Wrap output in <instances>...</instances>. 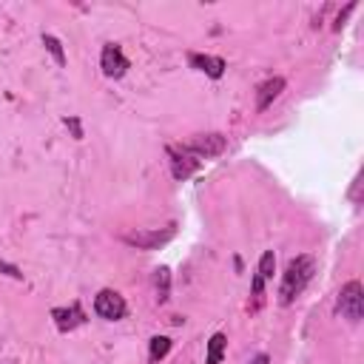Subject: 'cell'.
Wrapping results in <instances>:
<instances>
[{"label":"cell","mask_w":364,"mask_h":364,"mask_svg":"<svg viewBox=\"0 0 364 364\" xmlns=\"http://www.w3.org/2000/svg\"><path fill=\"white\" fill-rule=\"evenodd\" d=\"M94 313L100 319H106V322H120V319H125L128 305H125V299L117 294V290L106 287L94 296Z\"/></svg>","instance_id":"obj_5"},{"label":"cell","mask_w":364,"mask_h":364,"mask_svg":"<svg viewBox=\"0 0 364 364\" xmlns=\"http://www.w3.org/2000/svg\"><path fill=\"white\" fill-rule=\"evenodd\" d=\"M225 145H228V139L222 137V134H199V137H194L191 142H188V149L199 157V160H208V157H220L222 151H225Z\"/></svg>","instance_id":"obj_7"},{"label":"cell","mask_w":364,"mask_h":364,"mask_svg":"<svg viewBox=\"0 0 364 364\" xmlns=\"http://www.w3.org/2000/svg\"><path fill=\"white\" fill-rule=\"evenodd\" d=\"M273 270H276V256H273V251H265L262 259H259V270H256V273H259L262 279H270Z\"/></svg>","instance_id":"obj_15"},{"label":"cell","mask_w":364,"mask_h":364,"mask_svg":"<svg viewBox=\"0 0 364 364\" xmlns=\"http://www.w3.org/2000/svg\"><path fill=\"white\" fill-rule=\"evenodd\" d=\"M63 123H65V128L71 131V137H75V139H83V125H80V117H65Z\"/></svg>","instance_id":"obj_16"},{"label":"cell","mask_w":364,"mask_h":364,"mask_svg":"<svg viewBox=\"0 0 364 364\" xmlns=\"http://www.w3.org/2000/svg\"><path fill=\"white\" fill-rule=\"evenodd\" d=\"M165 151H168V160H171V174L177 180L194 177L199 171V165H202V160L188 149V145H168Z\"/></svg>","instance_id":"obj_4"},{"label":"cell","mask_w":364,"mask_h":364,"mask_svg":"<svg viewBox=\"0 0 364 364\" xmlns=\"http://www.w3.org/2000/svg\"><path fill=\"white\" fill-rule=\"evenodd\" d=\"M174 234H177L174 225H168V228H151V231H131V234L123 237V242L131 245V248H137V251H160L163 245H168L174 239Z\"/></svg>","instance_id":"obj_2"},{"label":"cell","mask_w":364,"mask_h":364,"mask_svg":"<svg viewBox=\"0 0 364 364\" xmlns=\"http://www.w3.org/2000/svg\"><path fill=\"white\" fill-rule=\"evenodd\" d=\"M339 310H341V316L350 319V322H358V319L364 316V287H361L358 279H353V282H347V284L341 287V294H339Z\"/></svg>","instance_id":"obj_3"},{"label":"cell","mask_w":364,"mask_h":364,"mask_svg":"<svg viewBox=\"0 0 364 364\" xmlns=\"http://www.w3.org/2000/svg\"><path fill=\"white\" fill-rule=\"evenodd\" d=\"M353 9H356V4H350V6L344 9V12H339V18H336V26H333L336 32H341V26H344V20H347V15H350Z\"/></svg>","instance_id":"obj_18"},{"label":"cell","mask_w":364,"mask_h":364,"mask_svg":"<svg viewBox=\"0 0 364 364\" xmlns=\"http://www.w3.org/2000/svg\"><path fill=\"white\" fill-rule=\"evenodd\" d=\"M51 319H54V325H57L60 333H68V330H75V327H80L86 322V313H83L80 302H71L68 308H54L51 310Z\"/></svg>","instance_id":"obj_8"},{"label":"cell","mask_w":364,"mask_h":364,"mask_svg":"<svg viewBox=\"0 0 364 364\" xmlns=\"http://www.w3.org/2000/svg\"><path fill=\"white\" fill-rule=\"evenodd\" d=\"M43 46H46V51L54 57V63H57V65H65V51H63V43H60L54 34H43Z\"/></svg>","instance_id":"obj_14"},{"label":"cell","mask_w":364,"mask_h":364,"mask_svg":"<svg viewBox=\"0 0 364 364\" xmlns=\"http://www.w3.org/2000/svg\"><path fill=\"white\" fill-rule=\"evenodd\" d=\"M154 284H157V302L165 305L168 296H171V270H168V268H157Z\"/></svg>","instance_id":"obj_13"},{"label":"cell","mask_w":364,"mask_h":364,"mask_svg":"<svg viewBox=\"0 0 364 364\" xmlns=\"http://www.w3.org/2000/svg\"><path fill=\"white\" fill-rule=\"evenodd\" d=\"M228 350V336L225 333H213L208 339V353H205V364H222Z\"/></svg>","instance_id":"obj_11"},{"label":"cell","mask_w":364,"mask_h":364,"mask_svg":"<svg viewBox=\"0 0 364 364\" xmlns=\"http://www.w3.org/2000/svg\"><path fill=\"white\" fill-rule=\"evenodd\" d=\"M284 77H270V80H265L262 86H259V92H256V111H268L270 108V103L284 92Z\"/></svg>","instance_id":"obj_10"},{"label":"cell","mask_w":364,"mask_h":364,"mask_svg":"<svg viewBox=\"0 0 364 364\" xmlns=\"http://www.w3.org/2000/svg\"><path fill=\"white\" fill-rule=\"evenodd\" d=\"M248 364H270V358H268V353H256V356L248 361Z\"/></svg>","instance_id":"obj_19"},{"label":"cell","mask_w":364,"mask_h":364,"mask_svg":"<svg viewBox=\"0 0 364 364\" xmlns=\"http://www.w3.org/2000/svg\"><path fill=\"white\" fill-rule=\"evenodd\" d=\"M171 347H174V341H171L168 336H154V339L149 341V358H151V364H160V361L171 353Z\"/></svg>","instance_id":"obj_12"},{"label":"cell","mask_w":364,"mask_h":364,"mask_svg":"<svg viewBox=\"0 0 364 364\" xmlns=\"http://www.w3.org/2000/svg\"><path fill=\"white\" fill-rule=\"evenodd\" d=\"M100 68H103V75H106L108 80L125 77V71L131 68V63H128V57L123 54V46L106 43V46H103V54H100Z\"/></svg>","instance_id":"obj_6"},{"label":"cell","mask_w":364,"mask_h":364,"mask_svg":"<svg viewBox=\"0 0 364 364\" xmlns=\"http://www.w3.org/2000/svg\"><path fill=\"white\" fill-rule=\"evenodd\" d=\"M0 270H4L6 276H12V279H23V270H20L18 265H9V262H4V259H0Z\"/></svg>","instance_id":"obj_17"},{"label":"cell","mask_w":364,"mask_h":364,"mask_svg":"<svg viewBox=\"0 0 364 364\" xmlns=\"http://www.w3.org/2000/svg\"><path fill=\"white\" fill-rule=\"evenodd\" d=\"M188 63H191V68H196V71H202V75H208L211 80H220L222 75H225V60L222 57H216V54H188Z\"/></svg>","instance_id":"obj_9"},{"label":"cell","mask_w":364,"mask_h":364,"mask_svg":"<svg viewBox=\"0 0 364 364\" xmlns=\"http://www.w3.org/2000/svg\"><path fill=\"white\" fill-rule=\"evenodd\" d=\"M316 273V262L313 256H296V259H290L284 273H282V284H279V305H294L299 296H302V290L310 284Z\"/></svg>","instance_id":"obj_1"}]
</instances>
